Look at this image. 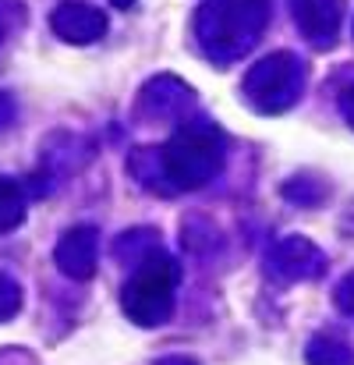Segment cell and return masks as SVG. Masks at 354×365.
Returning <instances> with one entry per match:
<instances>
[{
	"mask_svg": "<svg viewBox=\"0 0 354 365\" xmlns=\"http://www.w3.org/2000/svg\"><path fill=\"white\" fill-rule=\"evenodd\" d=\"M14 220H21V202H18V188L11 181L0 178V231L11 227Z\"/></svg>",
	"mask_w": 354,
	"mask_h": 365,
	"instance_id": "obj_1",
	"label": "cell"
},
{
	"mask_svg": "<svg viewBox=\"0 0 354 365\" xmlns=\"http://www.w3.org/2000/svg\"><path fill=\"white\" fill-rule=\"evenodd\" d=\"M14 309H18V287H14L7 277H0V319L11 316Z\"/></svg>",
	"mask_w": 354,
	"mask_h": 365,
	"instance_id": "obj_2",
	"label": "cell"
}]
</instances>
